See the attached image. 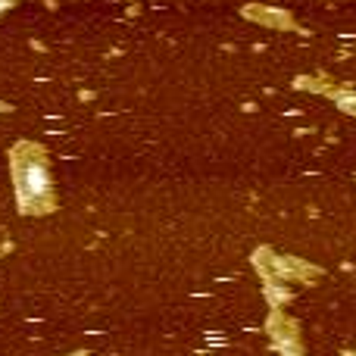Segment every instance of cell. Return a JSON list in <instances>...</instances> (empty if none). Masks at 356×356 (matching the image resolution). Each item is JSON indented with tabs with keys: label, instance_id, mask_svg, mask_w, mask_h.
<instances>
[{
	"label": "cell",
	"instance_id": "6da1fadb",
	"mask_svg": "<svg viewBox=\"0 0 356 356\" xmlns=\"http://www.w3.org/2000/svg\"><path fill=\"white\" fill-rule=\"evenodd\" d=\"M16 191L22 203H44L50 194V178L41 163H22L16 169Z\"/></svg>",
	"mask_w": 356,
	"mask_h": 356
},
{
	"label": "cell",
	"instance_id": "7a4b0ae2",
	"mask_svg": "<svg viewBox=\"0 0 356 356\" xmlns=\"http://www.w3.org/2000/svg\"><path fill=\"white\" fill-rule=\"evenodd\" d=\"M3 6H6V0H0V10H3Z\"/></svg>",
	"mask_w": 356,
	"mask_h": 356
}]
</instances>
